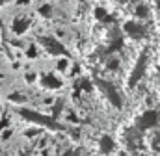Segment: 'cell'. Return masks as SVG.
Returning a JSON list of instances; mask_svg holds the SVG:
<instances>
[{
  "mask_svg": "<svg viewBox=\"0 0 160 156\" xmlns=\"http://www.w3.org/2000/svg\"><path fill=\"white\" fill-rule=\"evenodd\" d=\"M38 78H39V76H38L36 73H26V75H24V80H26V84H34Z\"/></svg>",
  "mask_w": 160,
  "mask_h": 156,
  "instance_id": "9c48e42d",
  "label": "cell"
},
{
  "mask_svg": "<svg viewBox=\"0 0 160 156\" xmlns=\"http://www.w3.org/2000/svg\"><path fill=\"white\" fill-rule=\"evenodd\" d=\"M39 45L45 48V52L47 54H50V56H69V52L65 50V46L58 41V39L50 37V36H45V37L39 39Z\"/></svg>",
  "mask_w": 160,
  "mask_h": 156,
  "instance_id": "6da1fadb",
  "label": "cell"
},
{
  "mask_svg": "<svg viewBox=\"0 0 160 156\" xmlns=\"http://www.w3.org/2000/svg\"><path fill=\"white\" fill-rule=\"evenodd\" d=\"M95 17H97V19H101V21H104V19L108 17V13H106V9H104V7H97V9H95Z\"/></svg>",
  "mask_w": 160,
  "mask_h": 156,
  "instance_id": "ba28073f",
  "label": "cell"
},
{
  "mask_svg": "<svg viewBox=\"0 0 160 156\" xmlns=\"http://www.w3.org/2000/svg\"><path fill=\"white\" fill-rule=\"evenodd\" d=\"M30 2H32V0H17L19 6H26V4H30Z\"/></svg>",
  "mask_w": 160,
  "mask_h": 156,
  "instance_id": "8fae6325",
  "label": "cell"
},
{
  "mask_svg": "<svg viewBox=\"0 0 160 156\" xmlns=\"http://www.w3.org/2000/svg\"><path fill=\"white\" fill-rule=\"evenodd\" d=\"M26 56H28L30 60H36V58H38V46H36L34 43H32V45L26 48Z\"/></svg>",
  "mask_w": 160,
  "mask_h": 156,
  "instance_id": "52a82bcc",
  "label": "cell"
},
{
  "mask_svg": "<svg viewBox=\"0 0 160 156\" xmlns=\"http://www.w3.org/2000/svg\"><path fill=\"white\" fill-rule=\"evenodd\" d=\"M38 13H39L41 17H45V19H48V17L52 15V6H50V4H43V6H39V9H38Z\"/></svg>",
  "mask_w": 160,
  "mask_h": 156,
  "instance_id": "8992f818",
  "label": "cell"
},
{
  "mask_svg": "<svg viewBox=\"0 0 160 156\" xmlns=\"http://www.w3.org/2000/svg\"><path fill=\"white\" fill-rule=\"evenodd\" d=\"M8 100H9L11 104H17V106H19V104H24L28 99H26V95H22V93H19V91H17V93L8 95Z\"/></svg>",
  "mask_w": 160,
  "mask_h": 156,
  "instance_id": "277c9868",
  "label": "cell"
},
{
  "mask_svg": "<svg viewBox=\"0 0 160 156\" xmlns=\"http://www.w3.org/2000/svg\"><path fill=\"white\" fill-rule=\"evenodd\" d=\"M69 56H60L58 58V63H56V67H58V71H67L69 69Z\"/></svg>",
  "mask_w": 160,
  "mask_h": 156,
  "instance_id": "5b68a950",
  "label": "cell"
},
{
  "mask_svg": "<svg viewBox=\"0 0 160 156\" xmlns=\"http://www.w3.org/2000/svg\"><path fill=\"white\" fill-rule=\"evenodd\" d=\"M39 84H41V87L50 89V91H54V89H62V87H63L62 78H58L56 75H52V73L41 75V76H39Z\"/></svg>",
  "mask_w": 160,
  "mask_h": 156,
  "instance_id": "7a4b0ae2",
  "label": "cell"
},
{
  "mask_svg": "<svg viewBox=\"0 0 160 156\" xmlns=\"http://www.w3.org/2000/svg\"><path fill=\"white\" fill-rule=\"evenodd\" d=\"M32 26V21L28 17H15L13 22H11V32L15 36H22L28 32V28Z\"/></svg>",
  "mask_w": 160,
  "mask_h": 156,
  "instance_id": "3957f363",
  "label": "cell"
},
{
  "mask_svg": "<svg viewBox=\"0 0 160 156\" xmlns=\"http://www.w3.org/2000/svg\"><path fill=\"white\" fill-rule=\"evenodd\" d=\"M0 78H2V75H0Z\"/></svg>",
  "mask_w": 160,
  "mask_h": 156,
  "instance_id": "4fadbf2b",
  "label": "cell"
},
{
  "mask_svg": "<svg viewBox=\"0 0 160 156\" xmlns=\"http://www.w3.org/2000/svg\"><path fill=\"white\" fill-rule=\"evenodd\" d=\"M4 114V106H2V99H0V115Z\"/></svg>",
  "mask_w": 160,
  "mask_h": 156,
  "instance_id": "7c38bea8",
  "label": "cell"
},
{
  "mask_svg": "<svg viewBox=\"0 0 160 156\" xmlns=\"http://www.w3.org/2000/svg\"><path fill=\"white\" fill-rule=\"evenodd\" d=\"M0 156H17V154H15L13 151H2V153H0Z\"/></svg>",
  "mask_w": 160,
  "mask_h": 156,
  "instance_id": "30bf717a",
  "label": "cell"
}]
</instances>
